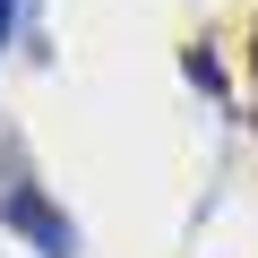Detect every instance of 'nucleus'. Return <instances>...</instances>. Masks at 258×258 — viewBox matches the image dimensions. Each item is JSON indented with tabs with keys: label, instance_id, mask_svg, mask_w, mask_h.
Segmentation results:
<instances>
[{
	"label": "nucleus",
	"instance_id": "obj_2",
	"mask_svg": "<svg viewBox=\"0 0 258 258\" xmlns=\"http://www.w3.org/2000/svg\"><path fill=\"white\" fill-rule=\"evenodd\" d=\"M9 26H18V0H0V43H9Z\"/></svg>",
	"mask_w": 258,
	"mask_h": 258
},
{
	"label": "nucleus",
	"instance_id": "obj_1",
	"mask_svg": "<svg viewBox=\"0 0 258 258\" xmlns=\"http://www.w3.org/2000/svg\"><path fill=\"white\" fill-rule=\"evenodd\" d=\"M0 224H18L43 258H78V232H69V215H52L43 198H35V181L26 172H0Z\"/></svg>",
	"mask_w": 258,
	"mask_h": 258
}]
</instances>
